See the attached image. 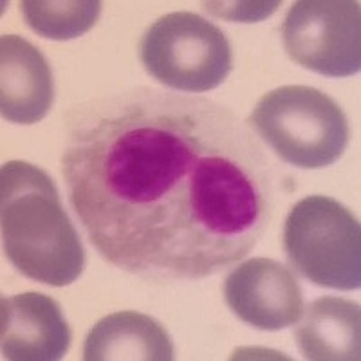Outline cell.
<instances>
[{
	"label": "cell",
	"instance_id": "2",
	"mask_svg": "<svg viewBox=\"0 0 361 361\" xmlns=\"http://www.w3.org/2000/svg\"><path fill=\"white\" fill-rule=\"evenodd\" d=\"M0 230L9 262L35 282L63 288L76 282L85 251L49 173L24 161L0 170Z\"/></svg>",
	"mask_w": 361,
	"mask_h": 361
},
{
	"label": "cell",
	"instance_id": "9",
	"mask_svg": "<svg viewBox=\"0 0 361 361\" xmlns=\"http://www.w3.org/2000/svg\"><path fill=\"white\" fill-rule=\"evenodd\" d=\"M54 83L44 54L18 35L0 38V112L18 125L42 121L51 111Z\"/></svg>",
	"mask_w": 361,
	"mask_h": 361
},
{
	"label": "cell",
	"instance_id": "4",
	"mask_svg": "<svg viewBox=\"0 0 361 361\" xmlns=\"http://www.w3.org/2000/svg\"><path fill=\"white\" fill-rule=\"evenodd\" d=\"M282 238L289 264L305 280L338 291L360 289V222L336 199L309 195L296 202Z\"/></svg>",
	"mask_w": 361,
	"mask_h": 361
},
{
	"label": "cell",
	"instance_id": "1",
	"mask_svg": "<svg viewBox=\"0 0 361 361\" xmlns=\"http://www.w3.org/2000/svg\"><path fill=\"white\" fill-rule=\"evenodd\" d=\"M62 173L90 244L154 283L233 267L275 209L273 170L247 123L217 102L152 87L71 109Z\"/></svg>",
	"mask_w": 361,
	"mask_h": 361
},
{
	"label": "cell",
	"instance_id": "6",
	"mask_svg": "<svg viewBox=\"0 0 361 361\" xmlns=\"http://www.w3.org/2000/svg\"><path fill=\"white\" fill-rule=\"evenodd\" d=\"M360 15L357 0H300L283 20V47L305 69L349 78L361 69Z\"/></svg>",
	"mask_w": 361,
	"mask_h": 361
},
{
	"label": "cell",
	"instance_id": "5",
	"mask_svg": "<svg viewBox=\"0 0 361 361\" xmlns=\"http://www.w3.org/2000/svg\"><path fill=\"white\" fill-rule=\"evenodd\" d=\"M140 58L156 82L192 94L219 87L233 67L224 31L190 11L169 13L148 25Z\"/></svg>",
	"mask_w": 361,
	"mask_h": 361
},
{
	"label": "cell",
	"instance_id": "12",
	"mask_svg": "<svg viewBox=\"0 0 361 361\" xmlns=\"http://www.w3.org/2000/svg\"><path fill=\"white\" fill-rule=\"evenodd\" d=\"M22 13L35 33L51 40H73L85 35L98 22L102 2L98 0H24Z\"/></svg>",
	"mask_w": 361,
	"mask_h": 361
},
{
	"label": "cell",
	"instance_id": "7",
	"mask_svg": "<svg viewBox=\"0 0 361 361\" xmlns=\"http://www.w3.org/2000/svg\"><path fill=\"white\" fill-rule=\"evenodd\" d=\"M224 298L238 320L259 331L291 327L304 312V296L293 271L262 257L238 264L226 276Z\"/></svg>",
	"mask_w": 361,
	"mask_h": 361
},
{
	"label": "cell",
	"instance_id": "13",
	"mask_svg": "<svg viewBox=\"0 0 361 361\" xmlns=\"http://www.w3.org/2000/svg\"><path fill=\"white\" fill-rule=\"evenodd\" d=\"M204 9L215 17L233 22H260L275 13L280 2H204Z\"/></svg>",
	"mask_w": 361,
	"mask_h": 361
},
{
	"label": "cell",
	"instance_id": "10",
	"mask_svg": "<svg viewBox=\"0 0 361 361\" xmlns=\"http://www.w3.org/2000/svg\"><path fill=\"white\" fill-rule=\"evenodd\" d=\"M295 331L305 360L357 361L361 357L360 305L338 296H324L307 305Z\"/></svg>",
	"mask_w": 361,
	"mask_h": 361
},
{
	"label": "cell",
	"instance_id": "8",
	"mask_svg": "<svg viewBox=\"0 0 361 361\" xmlns=\"http://www.w3.org/2000/svg\"><path fill=\"white\" fill-rule=\"evenodd\" d=\"M71 329L56 300L42 293L4 296L0 302V349L11 361L62 360Z\"/></svg>",
	"mask_w": 361,
	"mask_h": 361
},
{
	"label": "cell",
	"instance_id": "3",
	"mask_svg": "<svg viewBox=\"0 0 361 361\" xmlns=\"http://www.w3.org/2000/svg\"><path fill=\"white\" fill-rule=\"evenodd\" d=\"M247 127L283 163L320 170L336 163L349 145V123L341 107L307 85H283L257 102Z\"/></svg>",
	"mask_w": 361,
	"mask_h": 361
},
{
	"label": "cell",
	"instance_id": "11",
	"mask_svg": "<svg viewBox=\"0 0 361 361\" xmlns=\"http://www.w3.org/2000/svg\"><path fill=\"white\" fill-rule=\"evenodd\" d=\"M85 361H172L166 329L152 316L135 311L109 314L90 329L83 343Z\"/></svg>",
	"mask_w": 361,
	"mask_h": 361
}]
</instances>
